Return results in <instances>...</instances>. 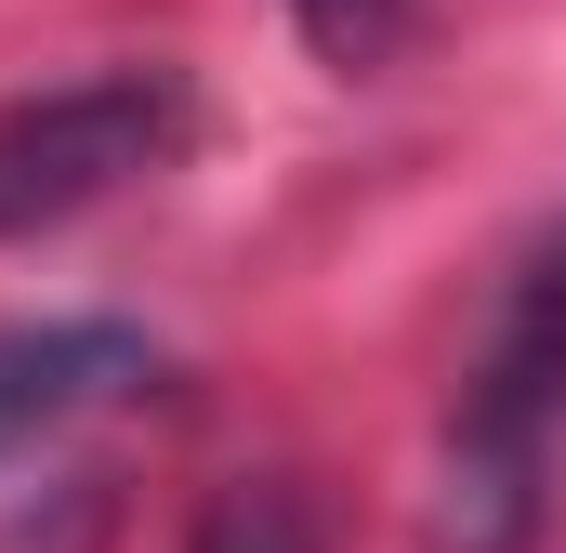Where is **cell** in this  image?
Listing matches in <instances>:
<instances>
[{
  "instance_id": "277c9868",
  "label": "cell",
  "mask_w": 566,
  "mask_h": 553,
  "mask_svg": "<svg viewBox=\"0 0 566 553\" xmlns=\"http://www.w3.org/2000/svg\"><path fill=\"white\" fill-rule=\"evenodd\" d=\"M185 553H329V528H316V501L290 474H238V488L198 501V541Z\"/></svg>"
},
{
  "instance_id": "6da1fadb",
  "label": "cell",
  "mask_w": 566,
  "mask_h": 553,
  "mask_svg": "<svg viewBox=\"0 0 566 553\" xmlns=\"http://www.w3.org/2000/svg\"><path fill=\"white\" fill-rule=\"evenodd\" d=\"M566 435V238H541L501 316L488 356L461 369V421H448V553H527L541 528V461Z\"/></svg>"
},
{
  "instance_id": "7a4b0ae2",
  "label": "cell",
  "mask_w": 566,
  "mask_h": 553,
  "mask_svg": "<svg viewBox=\"0 0 566 553\" xmlns=\"http://www.w3.org/2000/svg\"><path fill=\"white\" fill-rule=\"evenodd\" d=\"M185 133H198L185 66H80L53 93H13L0 106V238H40V225L106 211L119 185L171 171Z\"/></svg>"
},
{
  "instance_id": "5b68a950",
  "label": "cell",
  "mask_w": 566,
  "mask_h": 553,
  "mask_svg": "<svg viewBox=\"0 0 566 553\" xmlns=\"http://www.w3.org/2000/svg\"><path fill=\"white\" fill-rule=\"evenodd\" d=\"M290 27L329 53V66H382L409 40V0H290Z\"/></svg>"
},
{
  "instance_id": "3957f363",
  "label": "cell",
  "mask_w": 566,
  "mask_h": 553,
  "mask_svg": "<svg viewBox=\"0 0 566 553\" xmlns=\"http://www.w3.org/2000/svg\"><path fill=\"white\" fill-rule=\"evenodd\" d=\"M145 383H158V343H145L133 316H13L0 330V461L53 448L66 421L119 409Z\"/></svg>"
}]
</instances>
